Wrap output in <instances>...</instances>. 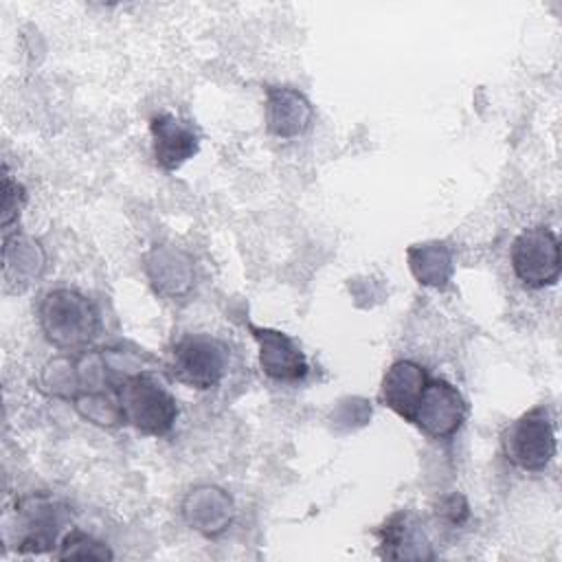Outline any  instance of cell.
Listing matches in <instances>:
<instances>
[{"instance_id":"cell-14","label":"cell","mask_w":562,"mask_h":562,"mask_svg":"<svg viewBox=\"0 0 562 562\" xmlns=\"http://www.w3.org/2000/svg\"><path fill=\"white\" fill-rule=\"evenodd\" d=\"M57 558L59 560H110L112 551L103 542L83 533L81 529H70L59 544Z\"/></svg>"},{"instance_id":"cell-10","label":"cell","mask_w":562,"mask_h":562,"mask_svg":"<svg viewBox=\"0 0 562 562\" xmlns=\"http://www.w3.org/2000/svg\"><path fill=\"white\" fill-rule=\"evenodd\" d=\"M428 378L430 375L426 373V369L419 367L417 362L397 360L395 364H391V369L382 378V386H380L382 404L408 422Z\"/></svg>"},{"instance_id":"cell-5","label":"cell","mask_w":562,"mask_h":562,"mask_svg":"<svg viewBox=\"0 0 562 562\" xmlns=\"http://www.w3.org/2000/svg\"><path fill=\"white\" fill-rule=\"evenodd\" d=\"M509 257L514 274L529 288L553 285L560 277V241L549 226L525 228Z\"/></svg>"},{"instance_id":"cell-11","label":"cell","mask_w":562,"mask_h":562,"mask_svg":"<svg viewBox=\"0 0 562 562\" xmlns=\"http://www.w3.org/2000/svg\"><path fill=\"white\" fill-rule=\"evenodd\" d=\"M184 514L195 529L213 536L231 522V501L215 487L195 490L184 505Z\"/></svg>"},{"instance_id":"cell-1","label":"cell","mask_w":562,"mask_h":562,"mask_svg":"<svg viewBox=\"0 0 562 562\" xmlns=\"http://www.w3.org/2000/svg\"><path fill=\"white\" fill-rule=\"evenodd\" d=\"M40 325L48 342L66 351H77L94 340L99 312L81 292L59 288L44 294L40 303Z\"/></svg>"},{"instance_id":"cell-2","label":"cell","mask_w":562,"mask_h":562,"mask_svg":"<svg viewBox=\"0 0 562 562\" xmlns=\"http://www.w3.org/2000/svg\"><path fill=\"white\" fill-rule=\"evenodd\" d=\"M116 404L123 422L145 435H167L178 417L173 395L147 373L125 378L116 386Z\"/></svg>"},{"instance_id":"cell-15","label":"cell","mask_w":562,"mask_h":562,"mask_svg":"<svg viewBox=\"0 0 562 562\" xmlns=\"http://www.w3.org/2000/svg\"><path fill=\"white\" fill-rule=\"evenodd\" d=\"M2 191H4V195H2V226H7L20 213V206L24 202V193H22V187L9 178V173H4Z\"/></svg>"},{"instance_id":"cell-12","label":"cell","mask_w":562,"mask_h":562,"mask_svg":"<svg viewBox=\"0 0 562 562\" xmlns=\"http://www.w3.org/2000/svg\"><path fill=\"white\" fill-rule=\"evenodd\" d=\"M378 536L384 558H430V553L422 551L428 547L424 536L415 529V525L408 522L404 512L393 514Z\"/></svg>"},{"instance_id":"cell-7","label":"cell","mask_w":562,"mask_h":562,"mask_svg":"<svg viewBox=\"0 0 562 562\" xmlns=\"http://www.w3.org/2000/svg\"><path fill=\"white\" fill-rule=\"evenodd\" d=\"M259 345L261 371L279 382H299L307 375V360L301 347L283 331L248 325Z\"/></svg>"},{"instance_id":"cell-3","label":"cell","mask_w":562,"mask_h":562,"mask_svg":"<svg viewBox=\"0 0 562 562\" xmlns=\"http://www.w3.org/2000/svg\"><path fill=\"white\" fill-rule=\"evenodd\" d=\"M507 461L527 472L544 470L555 457V428L549 411L536 406L520 415L503 435Z\"/></svg>"},{"instance_id":"cell-4","label":"cell","mask_w":562,"mask_h":562,"mask_svg":"<svg viewBox=\"0 0 562 562\" xmlns=\"http://www.w3.org/2000/svg\"><path fill=\"white\" fill-rule=\"evenodd\" d=\"M226 367L228 349L217 338H211L206 334L182 336L171 349V378L193 389L215 386L224 378Z\"/></svg>"},{"instance_id":"cell-13","label":"cell","mask_w":562,"mask_h":562,"mask_svg":"<svg viewBox=\"0 0 562 562\" xmlns=\"http://www.w3.org/2000/svg\"><path fill=\"white\" fill-rule=\"evenodd\" d=\"M411 268L415 277L426 285H443L452 272L450 252L441 244H428L408 250Z\"/></svg>"},{"instance_id":"cell-6","label":"cell","mask_w":562,"mask_h":562,"mask_svg":"<svg viewBox=\"0 0 562 562\" xmlns=\"http://www.w3.org/2000/svg\"><path fill=\"white\" fill-rule=\"evenodd\" d=\"M465 413V400L450 382L428 378L408 422L432 439H448L461 428Z\"/></svg>"},{"instance_id":"cell-9","label":"cell","mask_w":562,"mask_h":562,"mask_svg":"<svg viewBox=\"0 0 562 562\" xmlns=\"http://www.w3.org/2000/svg\"><path fill=\"white\" fill-rule=\"evenodd\" d=\"M314 119L312 103L294 88H268L266 125L268 132L281 138H292L310 130Z\"/></svg>"},{"instance_id":"cell-8","label":"cell","mask_w":562,"mask_h":562,"mask_svg":"<svg viewBox=\"0 0 562 562\" xmlns=\"http://www.w3.org/2000/svg\"><path fill=\"white\" fill-rule=\"evenodd\" d=\"M149 130H151L154 158L158 167L173 171L182 162L193 158V154H198L200 136L189 123L180 119L171 114H158L151 119Z\"/></svg>"}]
</instances>
